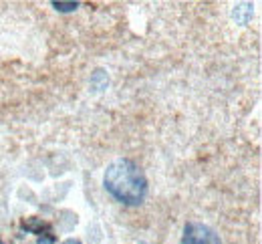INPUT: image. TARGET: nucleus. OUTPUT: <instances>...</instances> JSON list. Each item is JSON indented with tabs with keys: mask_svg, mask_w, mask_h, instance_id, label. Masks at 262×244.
I'll return each instance as SVG.
<instances>
[{
	"mask_svg": "<svg viewBox=\"0 0 262 244\" xmlns=\"http://www.w3.org/2000/svg\"><path fill=\"white\" fill-rule=\"evenodd\" d=\"M23 226H25L29 232H33V234L38 236V244H55L57 242L55 234L51 232V224L45 222V220H40V218H29V220L23 222Z\"/></svg>",
	"mask_w": 262,
	"mask_h": 244,
	"instance_id": "obj_3",
	"label": "nucleus"
},
{
	"mask_svg": "<svg viewBox=\"0 0 262 244\" xmlns=\"http://www.w3.org/2000/svg\"><path fill=\"white\" fill-rule=\"evenodd\" d=\"M53 6L59 12H73L79 8V2H53Z\"/></svg>",
	"mask_w": 262,
	"mask_h": 244,
	"instance_id": "obj_4",
	"label": "nucleus"
},
{
	"mask_svg": "<svg viewBox=\"0 0 262 244\" xmlns=\"http://www.w3.org/2000/svg\"><path fill=\"white\" fill-rule=\"evenodd\" d=\"M63 244H81V240H77V238H69V240H65Z\"/></svg>",
	"mask_w": 262,
	"mask_h": 244,
	"instance_id": "obj_5",
	"label": "nucleus"
},
{
	"mask_svg": "<svg viewBox=\"0 0 262 244\" xmlns=\"http://www.w3.org/2000/svg\"><path fill=\"white\" fill-rule=\"evenodd\" d=\"M0 244H4V242H2V240H0Z\"/></svg>",
	"mask_w": 262,
	"mask_h": 244,
	"instance_id": "obj_6",
	"label": "nucleus"
},
{
	"mask_svg": "<svg viewBox=\"0 0 262 244\" xmlns=\"http://www.w3.org/2000/svg\"><path fill=\"white\" fill-rule=\"evenodd\" d=\"M182 244H222L216 230H212L206 224L200 222H188L184 228Z\"/></svg>",
	"mask_w": 262,
	"mask_h": 244,
	"instance_id": "obj_2",
	"label": "nucleus"
},
{
	"mask_svg": "<svg viewBox=\"0 0 262 244\" xmlns=\"http://www.w3.org/2000/svg\"><path fill=\"white\" fill-rule=\"evenodd\" d=\"M105 190L125 206H139L147 194V178L131 160H117L105 172Z\"/></svg>",
	"mask_w": 262,
	"mask_h": 244,
	"instance_id": "obj_1",
	"label": "nucleus"
}]
</instances>
